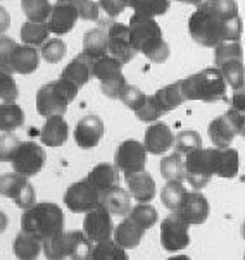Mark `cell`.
Instances as JSON below:
<instances>
[{"label": "cell", "instance_id": "6da1fadb", "mask_svg": "<svg viewBox=\"0 0 245 260\" xmlns=\"http://www.w3.org/2000/svg\"><path fill=\"white\" fill-rule=\"evenodd\" d=\"M190 37L200 47L220 45L226 40L238 42L242 21L235 0H204L188 19Z\"/></svg>", "mask_w": 245, "mask_h": 260}, {"label": "cell", "instance_id": "7a4b0ae2", "mask_svg": "<svg viewBox=\"0 0 245 260\" xmlns=\"http://www.w3.org/2000/svg\"><path fill=\"white\" fill-rule=\"evenodd\" d=\"M21 229L38 236L42 241L54 238L66 229V217L62 209L54 202H40L23 210Z\"/></svg>", "mask_w": 245, "mask_h": 260}, {"label": "cell", "instance_id": "3957f363", "mask_svg": "<svg viewBox=\"0 0 245 260\" xmlns=\"http://www.w3.org/2000/svg\"><path fill=\"white\" fill-rule=\"evenodd\" d=\"M226 83L220 68H209L188 78L181 79V90L186 100H197L204 104L220 102L226 96Z\"/></svg>", "mask_w": 245, "mask_h": 260}, {"label": "cell", "instance_id": "277c9868", "mask_svg": "<svg viewBox=\"0 0 245 260\" xmlns=\"http://www.w3.org/2000/svg\"><path fill=\"white\" fill-rule=\"evenodd\" d=\"M79 90L81 88H78L66 78H59L56 81L40 86V90L37 91L38 114L43 117L64 116L66 111H68V105L76 99Z\"/></svg>", "mask_w": 245, "mask_h": 260}, {"label": "cell", "instance_id": "5b68a950", "mask_svg": "<svg viewBox=\"0 0 245 260\" xmlns=\"http://www.w3.org/2000/svg\"><path fill=\"white\" fill-rule=\"evenodd\" d=\"M42 54L33 45H19L11 37L0 35V66L9 73L31 74L38 69Z\"/></svg>", "mask_w": 245, "mask_h": 260}, {"label": "cell", "instance_id": "8992f818", "mask_svg": "<svg viewBox=\"0 0 245 260\" xmlns=\"http://www.w3.org/2000/svg\"><path fill=\"white\" fill-rule=\"evenodd\" d=\"M186 181L194 189L200 191L206 188L211 178L214 176V160H212V148H197L185 158Z\"/></svg>", "mask_w": 245, "mask_h": 260}, {"label": "cell", "instance_id": "52a82bcc", "mask_svg": "<svg viewBox=\"0 0 245 260\" xmlns=\"http://www.w3.org/2000/svg\"><path fill=\"white\" fill-rule=\"evenodd\" d=\"M147 148L138 140H124L118 145L114 152V166L126 176L145 171L147 167Z\"/></svg>", "mask_w": 245, "mask_h": 260}, {"label": "cell", "instance_id": "ba28073f", "mask_svg": "<svg viewBox=\"0 0 245 260\" xmlns=\"http://www.w3.org/2000/svg\"><path fill=\"white\" fill-rule=\"evenodd\" d=\"M45 160L47 153L42 145L37 142H21L11 164L16 173L23 174L26 178H33L43 169Z\"/></svg>", "mask_w": 245, "mask_h": 260}, {"label": "cell", "instance_id": "9c48e42d", "mask_svg": "<svg viewBox=\"0 0 245 260\" xmlns=\"http://www.w3.org/2000/svg\"><path fill=\"white\" fill-rule=\"evenodd\" d=\"M64 205L74 214H87L102 205V197L87 178L73 183L64 191Z\"/></svg>", "mask_w": 245, "mask_h": 260}, {"label": "cell", "instance_id": "30bf717a", "mask_svg": "<svg viewBox=\"0 0 245 260\" xmlns=\"http://www.w3.org/2000/svg\"><path fill=\"white\" fill-rule=\"evenodd\" d=\"M0 195L11 198L19 209H30L35 204V189L30 178L19 173H6L0 176Z\"/></svg>", "mask_w": 245, "mask_h": 260}, {"label": "cell", "instance_id": "8fae6325", "mask_svg": "<svg viewBox=\"0 0 245 260\" xmlns=\"http://www.w3.org/2000/svg\"><path fill=\"white\" fill-rule=\"evenodd\" d=\"M161 245L169 253L181 252L190 245V224L176 212H171L161 222Z\"/></svg>", "mask_w": 245, "mask_h": 260}, {"label": "cell", "instance_id": "7c38bea8", "mask_svg": "<svg viewBox=\"0 0 245 260\" xmlns=\"http://www.w3.org/2000/svg\"><path fill=\"white\" fill-rule=\"evenodd\" d=\"M114 224H113V214L105 209L104 205L95 207L90 212H87L83 221V231L93 243L111 240L114 235Z\"/></svg>", "mask_w": 245, "mask_h": 260}, {"label": "cell", "instance_id": "4fadbf2b", "mask_svg": "<svg viewBox=\"0 0 245 260\" xmlns=\"http://www.w3.org/2000/svg\"><path fill=\"white\" fill-rule=\"evenodd\" d=\"M107 43H109V55L116 57L119 62L128 64L138 52L133 47L130 26L121 23H113L107 28Z\"/></svg>", "mask_w": 245, "mask_h": 260}, {"label": "cell", "instance_id": "5bb4252c", "mask_svg": "<svg viewBox=\"0 0 245 260\" xmlns=\"http://www.w3.org/2000/svg\"><path fill=\"white\" fill-rule=\"evenodd\" d=\"M104 133V121L99 116H95V114H88V116L79 119L76 126H74V142H76L79 148L90 150L99 145Z\"/></svg>", "mask_w": 245, "mask_h": 260}, {"label": "cell", "instance_id": "9a60e30c", "mask_svg": "<svg viewBox=\"0 0 245 260\" xmlns=\"http://www.w3.org/2000/svg\"><path fill=\"white\" fill-rule=\"evenodd\" d=\"M209 138L216 148H228L237 136V122H235V111L225 112L223 116L212 119L207 127Z\"/></svg>", "mask_w": 245, "mask_h": 260}, {"label": "cell", "instance_id": "2e32d148", "mask_svg": "<svg viewBox=\"0 0 245 260\" xmlns=\"http://www.w3.org/2000/svg\"><path fill=\"white\" fill-rule=\"evenodd\" d=\"M79 19L78 11L74 9L71 4L68 2H62V0H57L52 7V12L47 19V26L50 29V33L57 35H68L69 31H73L74 24Z\"/></svg>", "mask_w": 245, "mask_h": 260}, {"label": "cell", "instance_id": "e0dca14e", "mask_svg": "<svg viewBox=\"0 0 245 260\" xmlns=\"http://www.w3.org/2000/svg\"><path fill=\"white\" fill-rule=\"evenodd\" d=\"M128 26H130L131 42L137 52H140L144 43H147L149 40H152L155 37H162V29L157 21H155V17H149V16L133 12Z\"/></svg>", "mask_w": 245, "mask_h": 260}, {"label": "cell", "instance_id": "ac0fdd59", "mask_svg": "<svg viewBox=\"0 0 245 260\" xmlns=\"http://www.w3.org/2000/svg\"><path fill=\"white\" fill-rule=\"evenodd\" d=\"M176 214L183 219L185 222H188L190 226H199L204 224L209 217V202L207 198L202 195L197 189L188 191L183 205L180 207V210H176Z\"/></svg>", "mask_w": 245, "mask_h": 260}, {"label": "cell", "instance_id": "d6986e66", "mask_svg": "<svg viewBox=\"0 0 245 260\" xmlns=\"http://www.w3.org/2000/svg\"><path fill=\"white\" fill-rule=\"evenodd\" d=\"M175 135L166 122H152L145 131L144 145L147 152L152 155H164L169 148H173Z\"/></svg>", "mask_w": 245, "mask_h": 260}, {"label": "cell", "instance_id": "ffe728a7", "mask_svg": "<svg viewBox=\"0 0 245 260\" xmlns=\"http://www.w3.org/2000/svg\"><path fill=\"white\" fill-rule=\"evenodd\" d=\"M119 173H121V171L114 164L102 162V164H97L90 173H88L87 179L92 183V186L100 193V197L104 198L111 189L119 186V181H121Z\"/></svg>", "mask_w": 245, "mask_h": 260}, {"label": "cell", "instance_id": "44dd1931", "mask_svg": "<svg viewBox=\"0 0 245 260\" xmlns=\"http://www.w3.org/2000/svg\"><path fill=\"white\" fill-rule=\"evenodd\" d=\"M68 135H69V127L64 116H50L47 117L45 124L42 126L40 142L45 145V147L57 148L68 142Z\"/></svg>", "mask_w": 245, "mask_h": 260}, {"label": "cell", "instance_id": "7402d4cb", "mask_svg": "<svg viewBox=\"0 0 245 260\" xmlns=\"http://www.w3.org/2000/svg\"><path fill=\"white\" fill-rule=\"evenodd\" d=\"M93 241L85 235V231L64 233V252L69 260H92Z\"/></svg>", "mask_w": 245, "mask_h": 260}, {"label": "cell", "instance_id": "603a6c76", "mask_svg": "<svg viewBox=\"0 0 245 260\" xmlns=\"http://www.w3.org/2000/svg\"><path fill=\"white\" fill-rule=\"evenodd\" d=\"M212 160H214V176L231 179L238 174L240 157L235 148H216L212 147Z\"/></svg>", "mask_w": 245, "mask_h": 260}, {"label": "cell", "instance_id": "cb8c5ba5", "mask_svg": "<svg viewBox=\"0 0 245 260\" xmlns=\"http://www.w3.org/2000/svg\"><path fill=\"white\" fill-rule=\"evenodd\" d=\"M61 78L69 79V81L74 83L78 88L85 86L93 78V60L81 52V54H78L64 69H62Z\"/></svg>", "mask_w": 245, "mask_h": 260}, {"label": "cell", "instance_id": "d4e9b609", "mask_svg": "<svg viewBox=\"0 0 245 260\" xmlns=\"http://www.w3.org/2000/svg\"><path fill=\"white\" fill-rule=\"evenodd\" d=\"M126 184L130 195L135 198L138 204H149L155 197V181L147 171L126 176Z\"/></svg>", "mask_w": 245, "mask_h": 260}, {"label": "cell", "instance_id": "484cf974", "mask_svg": "<svg viewBox=\"0 0 245 260\" xmlns=\"http://www.w3.org/2000/svg\"><path fill=\"white\" fill-rule=\"evenodd\" d=\"M144 235H145V229H142L137 222H133L126 215V217L114 228L113 240L118 245H121L123 248L131 250V248H137V246L142 243Z\"/></svg>", "mask_w": 245, "mask_h": 260}, {"label": "cell", "instance_id": "4316f807", "mask_svg": "<svg viewBox=\"0 0 245 260\" xmlns=\"http://www.w3.org/2000/svg\"><path fill=\"white\" fill-rule=\"evenodd\" d=\"M12 250H14L17 260H37L40 253L43 252V241L38 236L21 229L14 238Z\"/></svg>", "mask_w": 245, "mask_h": 260}, {"label": "cell", "instance_id": "83f0119b", "mask_svg": "<svg viewBox=\"0 0 245 260\" xmlns=\"http://www.w3.org/2000/svg\"><path fill=\"white\" fill-rule=\"evenodd\" d=\"M83 54L90 57L92 60L109 55L107 29H102V28L88 29L83 37Z\"/></svg>", "mask_w": 245, "mask_h": 260}, {"label": "cell", "instance_id": "f1b7e54d", "mask_svg": "<svg viewBox=\"0 0 245 260\" xmlns=\"http://www.w3.org/2000/svg\"><path fill=\"white\" fill-rule=\"evenodd\" d=\"M102 205L113 215H121V217H126L133 209L130 191H126L121 186H116L111 189L107 195L102 198Z\"/></svg>", "mask_w": 245, "mask_h": 260}, {"label": "cell", "instance_id": "f546056e", "mask_svg": "<svg viewBox=\"0 0 245 260\" xmlns=\"http://www.w3.org/2000/svg\"><path fill=\"white\" fill-rule=\"evenodd\" d=\"M154 99H155V102H157L159 109H161L164 114L175 111L176 107H180V105L186 100L183 95V90H181V79L176 83H173V85H168V86L161 88V90H157L154 93Z\"/></svg>", "mask_w": 245, "mask_h": 260}, {"label": "cell", "instance_id": "4dcf8cb0", "mask_svg": "<svg viewBox=\"0 0 245 260\" xmlns=\"http://www.w3.org/2000/svg\"><path fill=\"white\" fill-rule=\"evenodd\" d=\"M26 116L21 105L16 102H2L0 104V131L2 133H12L17 127L24 124Z\"/></svg>", "mask_w": 245, "mask_h": 260}, {"label": "cell", "instance_id": "1f68e13d", "mask_svg": "<svg viewBox=\"0 0 245 260\" xmlns=\"http://www.w3.org/2000/svg\"><path fill=\"white\" fill-rule=\"evenodd\" d=\"M186 195H188V189L185 188L183 181H168L161 191V200L166 209L176 212L183 205Z\"/></svg>", "mask_w": 245, "mask_h": 260}, {"label": "cell", "instance_id": "d6a6232c", "mask_svg": "<svg viewBox=\"0 0 245 260\" xmlns=\"http://www.w3.org/2000/svg\"><path fill=\"white\" fill-rule=\"evenodd\" d=\"M159 171H161V176L166 181H183V179H186L185 160L176 152L161 158Z\"/></svg>", "mask_w": 245, "mask_h": 260}, {"label": "cell", "instance_id": "836d02e7", "mask_svg": "<svg viewBox=\"0 0 245 260\" xmlns=\"http://www.w3.org/2000/svg\"><path fill=\"white\" fill-rule=\"evenodd\" d=\"M21 40L26 45H33V47H42L43 43L48 40L50 29H48L47 23H35V21H26L21 26Z\"/></svg>", "mask_w": 245, "mask_h": 260}, {"label": "cell", "instance_id": "e575fe53", "mask_svg": "<svg viewBox=\"0 0 245 260\" xmlns=\"http://www.w3.org/2000/svg\"><path fill=\"white\" fill-rule=\"evenodd\" d=\"M243 59V48L240 42L235 40H226L221 42L220 45L214 47V66L216 68H223L225 64L233 62V60Z\"/></svg>", "mask_w": 245, "mask_h": 260}, {"label": "cell", "instance_id": "d590c367", "mask_svg": "<svg viewBox=\"0 0 245 260\" xmlns=\"http://www.w3.org/2000/svg\"><path fill=\"white\" fill-rule=\"evenodd\" d=\"M92 260H130L126 248L118 245L114 240H105L100 243H93Z\"/></svg>", "mask_w": 245, "mask_h": 260}, {"label": "cell", "instance_id": "8d00e7d4", "mask_svg": "<svg viewBox=\"0 0 245 260\" xmlns=\"http://www.w3.org/2000/svg\"><path fill=\"white\" fill-rule=\"evenodd\" d=\"M52 7L54 4H50V0H21L23 14L28 21H35V23H47Z\"/></svg>", "mask_w": 245, "mask_h": 260}, {"label": "cell", "instance_id": "74e56055", "mask_svg": "<svg viewBox=\"0 0 245 260\" xmlns=\"http://www.w3.org/2000/svg\"><path fill=\"white\" fill-rule=\"evenodd\" d=\"M119 74H123V62H119L116 57L105 55L93 60V78H97L100 83Z\"/></svg>", "mask_w": 245, "mask_h": 260}, {"label": "cell", "instance_id": "f35d334b", "mask_svg": "<svg viewBox=\"0 0 245 260\" xmlns=\"http://www.w3.org/2000/svg\"><path fill=\"white\" fill-rule=\"evenodd\" d=\"M140 54H144L150 62L154 64H162L168 60L169 57V45L164 42L162 37H155L144 43V47L140 48Z\"/></svg>", "mask_w": 245, "mask_h": 260}, {"label": "cell", "instance_id": "ab89813d", "mask_svg": "<svg viewBox=\"0 0 245 260\" xmlns=\"http://www.w3.org/2000/svg\"><path fill=\"white\" fill-rule=\"evenodd\" d=\"M128 217L147 231V229H150L157 222L159 214H157V210H155V207H152L150 204H137L131 209V212L128 214Z\"/></svg>", "mask_w": 245, "mask_h": 260}, {"label": "cell", "instance_id": "60d3db41", "mask_svg": "<svg viewBox=\"0 0 245 260\" xmlns=\"http://www.w3.org/2000/svg\"><path fill=\"white\" fill-rule=\"evenodd\" d=\"M173 148L180 155H188V153L195 152L197 148H202V138H200L197 131H180L175 136Z\"/></svg>", "mask_w": 245, "mask_h": 260}, {"label": "cell", "instance_id": "b9f144b4", "mask_svg": "<svg viewBox=\"0 0 245 260\" xmlns=\"http://www.w3.org/2000/svg\"><path fill=\"white\" fill-rule=\"evenodd\" d=\"M40 54L42 59L48 64H57L64 59V55L68 54V47L61 38H48L42 47H40Z\"/></svg>", "mask_w": 245, "mask_h": 260}, {"label": "cell", "instance_id": "7bdbcfd3", "mask_svg": "<svg viewBox=\"0 0 245 260\" xmlns=\"http://www.w3.org/2000/svg\"><path fill=\"white\" fill-rule=\"evenodd\" d=\"M220 69L231 90L245 86V66L242 60H233V62L225 64Z\"/></svg>", "mask_w": 245, "mask_h": 260}, {"label": "cell", "instance_id": "ee69618b", "mask_svg": "<svg viewBox=\"0 0 245 260\" xmlns=\"http://www.w3.org/2000/svg\"><path fill=\"white\" fill-rule=\"evenodd\" d=\"M169 2H171V0H135V4H133V12L149 16V17H157V16L166 14L169 11Z\"/></svg>", "mask_w": 245, "mask_h": 260}, {"label": "cell", "instance_id": "f6af8a7d", "mask_svg": "<svg viewBox=\"0 0 245 260\" xmlns=\"http://www.w3.org/2000/svg\"><path fill=\"white\" fill-rule=\"evenodd\" d=\"M17 96H19V90H17L14 76L0 66V100L2 102H16Z\"/></svg>", "mask_w": 245, "mask_h": 260}, {"label": "cell", "instance_id": "bcb514c9", "mask_svg": "<svg viewBox=\"0 0 245 260\" xmlns=\"http://www.w3.org/2000/svg\"><path fill=\"white\" fill-rule=\"evenodd\" d=\"M119 100H121V102L126 105L130 111L137 112V111H140V109L144 107V104L147 102V95L138 86L126 85V88H124V91H123V95Z\"/></svg>", "mask_w": 245, "mask_h": 260}, {"label": "cell", "instance_id": "7dc6e473", "mask_svg": "<svg viewBox=\"0 0 245 260\" xmlns=\"http://www.w3.org/2000/svg\"><path fill=\"white\" fill-rule=\"evenodd\" d=\"M62 2H68L76 9L79 19L83 21L99 19V4H95L93 0H62Z\"/></svg>", "mask_w": 245, "mask_h": 260}, {"label": "cell", "instance_id": "c3c4849f", "mask_svg": "<svg viewBox=\"0 0 245 260\" xmlns=\"http://www.w3.org/2000/svg\"><path fill=\"white\" fill-rule=\"evenodd\" d=\"M126 78L123 76V74H119V76H114L111 79H105V81L100 83V91L104 93L105 96H109V99H121L124 88H126Z\"/></svg>", "mask_w": 245, "mask_h": 260}, {"label": "cell", "instance_id": "681fc988", "mask_svg": "<svg viewBox=\"0 0 245 260\" xmlns=\"http://www.w3.org/2000/svg\"><path fill=\"white\" fill-rule=\"evenodd\" d=\"M162 114L164 112L159 109L154 95H150V96H147V102L144 104V107L135 112V116L138 121H142V122H157V119L161 117Z\"/></svg>", "mask_w": 245, "mask_h": 260}, {"label": "cell", "instance_id": "f907efd6", "mask_svg": "<svg viewBox=\"0 0 245 260\" xmlns=\"http://www.w3.org/2000/svg\"><path fill=\"white\" fill-rule=\"evenodd\" d=\"M19 145L21 142L16 135L12 133L0 135V162H11Z\"/></svg>", "mask_w": 245, "mask_h": 260}, {"label": "cell", "instance_id": "816d5d0a", "mask_svg": "<svg viewBox=\"0 0 245 260\" xmlns=\"http://www.w3.org/2000/svg\"><path fill=\"white\" fill-rule=\"evenodd\" d=\"M100 7L104 9V12L111 17H116L119 16L124 9L128 7L126 0H99Z\"/></svg>", "mask_w": 245, "mask_h": 260}, {"label": "cell", "instance_id": "f5cc1de1", "mask_svg": "<svg viewBox=\"0 0 245 260\" xmlns=\"http://www.w3.org/2000/svg\"><path fill=\"white\" fill-rule=\"evenodd\" d=\"M230 109L240 114H245V86L233 90V95H231L230 100Z\"/></svg>", "mask_w": 245, "mask_h": 260}, {"label": "cell", "instance_id": "db71d44e", "mask_svg": "<svg viewBox=\"0 0 245 260\" xmlns=\"http://www.w3.org/2000/svg\"><path fill=\"white\" fill-rule=\"evenodd\" d=\"M9 26H11V16H9V12L0 6V35L6 33L9 29Z\"/></svg>", "mask_w": 245, "mask_h": 260}, {"label": "cell", "instance_id": "11a10c76", "mask_svg": "<svg viewBox=\"0 0 245 260\" xmlns=\"http://www.w3.org/2000/svg\"><path fill=\"white\" fill-rule=\"evenodd\" d=\"M235 122H237V133L245 140V114L235 111Z\"/></svg>", "mask_w": 245, "mask_h": 260}, {"label": "cell", "instance_id": "9f6ffc18", "mask_svg": "<svg viewBox=\"0 0 245 260\" xmlns=\"http://www.w3.org/2000/svg\"><path fill=\"white\" fill-rule=\"evenodd\" d=\"M7 226H9V217H7V214L0 210V235H2V233L6 231Z\"/></svg>", "mask_w": 245, "mask_h": 260}, {"label": "cell", "instance_id": "6f0895ef", "mask_svg": "<svg viewBox=\"0 0 245 260\" xmlns=\"http://www.w3.org/2000/svg\"><path fill=\"white\" fill-rule=\"evenodd\" d=\"M175 2H181V4H192V6H199L204 0H175Z\"/></svg>", "mask_w": 245, "mask_h": 260}, {"label": "cell", "instance_id": "680465c9", "mask_svg": "<svg viewBox=\"0 0 245 260\" xmlns=\"http://www.w3.org/2000/svg\"><path fill=\"white\" fill-rule=\"evenodd\" d=\"M168 260H192V258L186 257V255H175V257H169Z\"/></svg>", "mask_w": 245, "mask_h": 260}, {"label": "cell", "instance_id": "91938a15", "mask_svg": "<svg viewBox=\"0 0 245 260\" xmlns=\"http://www.w3.org/2000/svg\"><path fill=\"white\" fill-rule=\"evenodd\" d=\"M240 235H242V238L245 240V222L242 224V228H240Z\"/></svg>", "mask_w": 245, "mask_h": 260}, {"label": "cell", "instance_id": "94428289", "mask_svg": "<svg viewBox=\"0 0 245 260\" xmlns=\"http://www.w3.org/2000/svg\"><path fill=\"white\" fill-rule=\"evenodd\" d=\"M243 260H245V255H243Z\"/></svg>", "mask_w": 245, "mask_h": 260}]
</instances>
